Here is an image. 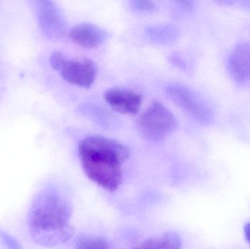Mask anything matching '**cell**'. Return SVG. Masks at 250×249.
<instances>
[{
  "label": "cell",
  "mask_w": 250,
  "mask_h": 249,
  "mask_svg": "<svg viewBox=\"0 0 250 249\" xmlns=\"http://www.w3.org/2000/svg\"><path fill=\"white\" fill-rule=\"evenodd\" d=\"M69 202L51 187L41 190L34 197L28 212V226L36 244L53 247L65 243L73 235Z\"/></svg>",
  "instance_id": "obj_1"
},
{
  "label": "cell",
  "mask_w": 250,
  "mask_h": 249,
  "mask_svg": "<svg viewBox=\"0 0 250 249\" xmlns=\"http://www.w3.org/2000/svg\"><path fill=\"white\" fill-rule=\"evenodd\" d=\"M229 70L236 83L244 84L250 81V43L236 45L229 57Z\"/></svg>",
  "instance_id": "obj_8"
},
{
  "label": "cell",
  "mask_w": 250,
  "mask_h": 249,
  "mask_svg": "<svg viewBox=\"0 0 250 249\" xmlns=\"http://www.w3.org/2000/svg\"><path fill=\"white\" fill-rule=\"evenodd\" d=\"M108 32L92 23L76 25L70 30L72 40L79 46L86 48H97L105 42Z\"/></svg>",
  "instance_id": "obj_9"
},
{
  "label": "cell",
  "mask_w": 250,
  "mask_h": 249,
  "mask_svg": "<svg viewBox=\"0 0 250 249\" xmlns=\"http://www.w3.org/2000/svg\"><path fill=\"white\" fill-rule=\"evenodd\" d=\"M137 129L143 138L157 142L164 139L177 127L174 114L163 103L154 102L138 117Z\"/></svg>",
  "instance_id": "obj_3"
},
{
  "label": "cell",
  "mask_w": 250,
  "mask_h": 249,
  "mask_svg": "<svg viewBox=\"0 0 250 249\" xmlns=\"http://www.w3.org/2000/svg\"><path fill=\"white\" fill-rule=\"evenodd\" d=\"M53 69L60 72L62 77L71 84L89 88L95 83L97 67L89 58L70 59L60 51H54L50 57Z\"/></svg>",
  "instance_id": "obj_4"
},
{
  "label": "cell",
  "mask_w": 250,
  "mask_h": 249,
  "mask_svg": "<svg viewBox=\"0 0 250 249\" xmlns=\"http://www.w3.org/2000/svg\"><path fill=\"white\" fill-rule=\"evenodd\" d=\"M76 249H111L106 240L101 237L83 236L78 241Z\"/></svg>",
  "instance_id": "obj_12"
},
{
  "label": "cell",
  "mask_w": 250,
  "mask_h": 249,
  "mask_svg": "<svg viewBox=\"0 0 250 249\" xmlns=\"http://www.w3.org/2000/svg\"><path fill=\"white\" fill-rule=\"evenodd\" d=\"M129 4L132 10L141 13H148L154 11L157 7L154 1H143V0L131 1Z\"/></svg>",
  "instance_id": "obj_13"
},
{
  "label": "cell",
  "mask_w": 250,
  "mask_h": 249,
  "mask_svg": "<svg viewBox=\"0 0 250 249\" xmlns=\"http://www.w3.org/2000/svg\"><path fill=\"white\" fill-rule=\"evenodd\" d=\"M147 36L154 43L168 45L177 39L178 32L174 26L167 24L153 25L146 29Z\"/></svg>",
  "instance_id": "obj_10"
},
{
  "label": "cell",
  "mask_w": 250,
  "mask_h": 249,
  "mask_svg": "<svg viewBox=\"0 0 250 249\" xmlns=\"http://www.w3.org/2000/svg\"><path fill=\"white\" fill-rule=\"evenodd\" d=\"M166 92L175 105L198 122L209 124L213 121L214 114L209 105L190 88L181 83H170Z\"/></svg>",
  "instance_id": "obj_5"
},
{
  "label": "cell",
  "mask_w": 250,
  "mask_h": 249,
  "mask_svg": "<svg viewBox=\"0 0 250 249\" xmlns=\"http://www.w3.org/2000/svg\"><path fill=\"white\" fill-rule=\"evenodd\" d=\"M37 14L42 30L51 39H59L65 35L67 23L60 7L51 1L37 2Z\"/></svg>",
  "instance_id": "obj_6"
},
{
  "label": "cell",
  "mask_w": 250,
  "mask_h": 249,
  "mask_svg": "<svg viewBox=\"0 0 250 249\" xmlns=\"http://www.w3.org/2000/svg\"><path fill=\"white\" fill-rule=\"evenodd\" d=\"M135 249H148L146 247H144V245H141V247H140L139 248H137Z\"/></svg>",
  "instance_id": "obj_16"
},
{
  "label": "cell",
  "mask_w": 250,
  "mask_h": 249,
  "mask_svg": "<svg viewBox=\"0 0 250 249\" xmlns=\"http://www.w3.org/2000/svg\"><path fill=\"white\" fill-rule=\"evenodd\" d=\"M245 236L247 241L250 244V222H248L245 227Z\"/></svg>",
  "instance_id": "obj_15"
},
{
  "label": "cell",
  "mask_w": 250,
  "mask_h": 249,
  "mask_svg": "<svg viewBox=\"0 0 250 249\" xmlns=\"http://www.w3.org/2000/svg\"><path fill=\"white\" fill-rule=\"evenodd\" d=\"M104 98L114 111L126 115H136L143 102L140 94L123 88H112L105 91Z\"/></svg>",
  "instance_id": "obj_7"
},
{
  "label": "cell",
  "mask_w": 250,
  "mask_h": 249,
  "mask_svg": "<svg viewBox=\"0 0 250 249\" xmlns=\"http://www.w3.org/2000/svg\"><path fill=\"white\" fill-rule=\"evenodd\" d=\"M142 245L148 249H182V239L177 232L168 231L160 236L149 238Z\"/></svg>",
  "instance_id": "obj_11"
},
{
  "label": "cell",
  "mask_w": 250,
  "mask_h": 249,
  "mask_svg": "<svg viewBox=\"0 0 250 249\" xmlns=\"http://www.w3.org/2000/svg\"><path fill=\"white\" fill-rule=\"evenodd\" d=\"M0 240L5 249H23L20 243L14 237L0 229Z\"/></svg>",
  "instance_id": "obj_14"
},
{
  "label": "cell",
  "mask_w": 250,
  "mask_h": 249,
  "mask_svg": "<svg viewBox=\"0 0 250 249\" xmlns=\"http://www.w3.org/2000/svg\"><path fill=\"white\" fill-rule=\"evenodd\" d=\"M79 155L91 181L106 191L118 190L123 181V164L129 156L128 148L114 139L92 135L80 142Z\"/></svg>",
  "instance_id": "obj_2"
}]
</instances>
